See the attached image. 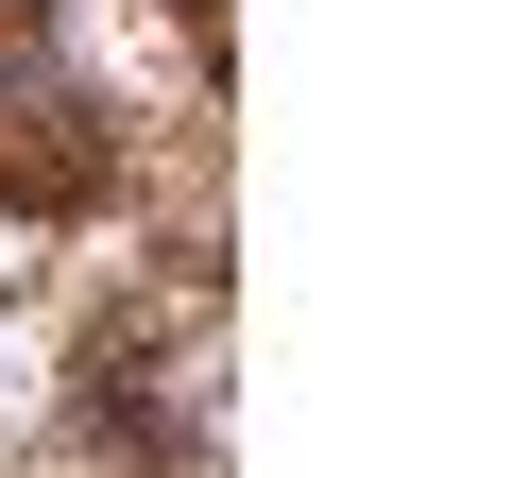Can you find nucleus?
Here are the masks:
<instances>
[]
</instances>
